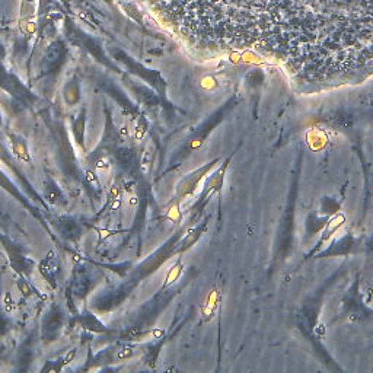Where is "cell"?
<instances>
[{
	"label": "cell",
	"instance_id": "6da1fadb",
	"mask_svg": "<svg viewBox=\"0 0 373 373\" xmlns=\"http://www.w3.org/2000/svg\"><path fill=\"white\" fill-rule=\"evenodd\" d=\"M112 56H114V59H117L118 61H121L124 63L130 71H133L134 74H137V76H140L141 79H144L146 82H149L153 88H156L159 92H165V88H166V83L165 81L161 78V74L158 73V71H153V70H149V69H146L144 66H141L140 63H137V61H134L131 59L129 54H126L122 50H112Z\"/></svg>",
	"mask_w": 373,
	"mask_h": 373
},
{
	"label": "cell",
	"instance_id": "7a4b0ae2",
	"mask_svg": "<svg viewBox=\"0 0 373 373\" xmlns=\"http://www.w3.org/2000/svg\"><path fill=\"white\" fill-rule=\"evenodd\" d=\"M219 162V159L212 161L210 163H206L204 166H200L198 169H195L194 172H190L185 178H182L181 181L178 182L177 185V197L178 198H185L188 197L190 194L195 191V188L198 187V184L202 182V180L212 171L213 166Z\"/></svg>",
	"mask_w": 373,
	"mask_h": 373
},
{
	"label": "cell",
	"instance_id": "3957f363",
	"mask_svg": "<svg viewBox=\"0 0 373 373\" xmlns=\"http://www.w3.org/2000/svg\"><path fill=\"white\" fill-rule=\"evenodd\" d=\"M0 86L23 104H31L35 100L34 95L20 83L19 79L8 73L3 67H0Z\"/></svg>",
	"mask_w": 373,
	"mask_h": 373
},
{
	"label": "cell",
	"instance_id": "277c9868",
	"mask_svg": "<svg viewBox=\"0 0 373 373\" xmlns=\"http://www.w3.org/2000/svg\"><path fill=\"white\" fill-rule=\"evenodd\" d=\"M175 246H177V238H173L171 242L166 243L165 246H162L161 250L156 252L155 255H152L147 261H144L141 264L140 267H139V270H137V279H141V277H144V276H147V274L155 271L159 265H162V262L165 261L172 252H173Z\"/></svg>",
	"mask_w": 373,
	"mask_h": 373
},
{
	"label": "cell",
	"instance_id": "5b68a950",
	"mask_svg": "<svg viewBox=\"0 0 373 373\" xmlns=\"http://www.w3.org/2000/svg\"><path fill=\"white\" fill-rule=\"evenodd\" d=\"M64 57H66V48L63 47L60 41L54 42L51 45L45 57H44V61H42V73L44 74H48V73H53V71H57L61 67V64L64 63Z\"/></svg>",
	"mask_w": 373,
	"mask_h": 373
},
{
	"label": "cell",
	"instance_id": "8992f818",
	"mask_svg": "<svg viewBox=\"0 0 373 373\" xmlns=\"http://www.w3.org/2000/svg\"><path fill=\"white\" fill-rule=\"evenodd\" d=\"M64 318H63V312L60 308L54 306L51 308L48 312L45 313L44 321H42V335L47 340H54V337L59 334V331L63 327Z\"/></svg>",
	"mask_w": 373,
	"mask_h": 373
},
{
	"label": "cell",
	"instance_id": "52a82bcc",
	"mask_svg": "<svg viewBox=\"0 0 373 373\" xmlns=\"http://www.w3.org/2000/svg\"><path fill=\"white\" fill-rule=\"evenodd\" d=\"M59 139H60V151H61V158H63V166H64V169L66 172L71 175V177H74V178H78V175H79V172H78V161H76V158H74V152H73V147H71V144L69 143V139H67V136H66V133H63L60 131V134H59Z\"/></svg>",
	"mask_w": 373,
	"mask_h": 373
},
{
	"label": "cell",
	"instance_id": "ba28073f",
	"mask_svg": "<svg viewBox=\"0 0 373 373\" xmlns=\"http://www.w3.org/2000/svg\"><path fill=\"white\" fill-rule=\"evenodd\" d=\"M0 161L3 162V163H6V165H8V166L10 168V171L13 172V173H15V175H16V177L19 178L20 184H22V185L25 187V190H27V191L30 192L31 195H32V198H34V200H37V202L42 203V198H41V197L38 195V194H37V192L32 190L31 184L27 181V178L23 177V173L20 172V169L18 168V165L15 163V161L12 159V156L9 155V152H8L6 149H5V147H3V144H0Z\"/></svg>",
	"mask_w": 373,
	"mask_h": 373
},
{
	"label": "cell",
	"instance_id": "9c48e42d",
	"mask_svg": "<svg viewBox=\"0 0 373 373\" xmlns=\"http://www.w3.org/2000/svg\"><path fill=\"white\" fill-rule=\"evenodd\" d=\"M229 161H231V158L223 162V165L219 168V171L213 173L212 178L209 180L207 185H206V188H204V191H203L202 197H200V202L198 203H203L207 197H210L213 192L219 191V190L222 188L223 178H225V171H226V168H228V165H229Z\"/></svg>",
	"mask_w": 373,
	"mask_h": 373
},
{
	"label": "cell",
	"instance_id": "30bf717a",
	"mask_svg": "<svg viewBox=\"0 0 373 373\" xmlns=\"http://www.w3.org/2000/svg\"><path fill=\"white\" fill-rule=\"evenodd\" d=\"M60 228L63 235L67 239L76 241L81 236V228H79V225L74 222L73 219H70V217H61Z\"/></svg>",
	"mask_w": 373,
	"mask_h": 373
},
{
	"label": "cell",
	"instance_id": "8fae6325",
	"mask_svg": "<svg viewBox=\"0 0 373 373\" xmlns=\"http://www.w3.org/2000/svg\"><path fill=\"white\" fill-rule=\"evenodd\" d=\"M0 187H2V188H5V190L9 192V194H12V195H13L16 200H19V202L22 203L25 207H30L31 209V204L27 202V200H25V197L20 194V191L18 190V187H16L13 182L10 181L9 178H8V177H6V175H5V173H3L2 171H0Z\"/></svg>",
	"mask_w": 373,
	"mask_h": 373
},
{
	"label": "cell",
	"instance_id": "7c38bea8",
	"mask_svg": "<svg viewBox=\"0 0 373 373\" xmlns=\"http://www.w3.org/2000/svg\"><path fill=\"white\" fill-rule=\"evenodd\" d=\"M133 91H134V93L139 96V100H140L143 104H146L147 107H155V105L159 104L158 95L153 93L151 89H147L146 86H133Z\"/></svg>",
	"mask_w": 373,
	"mask_h": 373
},
{
	"label": "cell",
	"instance_id": "4fadbf2b",
	"mask_svg": "<svg viewBox=\"0 0 373 373\" xmlns=\"http://www.w3.org/2000/svg\"><path fill=\"white\" fill-rule=\"evenodd\" d=\"M115 159L120 163L122 169H131L134 165V161H136V155L131 149H126V147L117 149L115 151Z\"/></svg>",
	"mask_w": 373,
	"mask_h": 373
},
{
	"label": "cell",
	"instance_id": "5bb4252c",
	"mask_svg": "<svg viewBox=\"0 0 373 373\" xmlns=\"http://www.w3.org/2000/svg\"><path fill=\"white\" fill-rule=\"evenodd\" d=\"M82 41H83V45H85V48L86 50L89 51L91 54H93L98 60H101L104 64H108V66H111V63L110 61L107 60V57L104 56V53H102V50L100 48V45L95 42L93 40H91V38H86L85 35H82Z\"/></svg>",
	"mask_w": 373,
	"mask_h": 373
},
{
	"label": "cell",
	"instance_id": "9a60e30c",
	"mask_svg": "<svg viewBox=\"0 0 373 373\" xmlns=\"http://www.w3.org/2000/svg\"><path fill=\"white\" fill-rule=\"evenodd\" d=\"M10 140H12V146H13V151L16 153V156L19 159H22V161H30L28 149H27V144L23 143V140L20 137H18V136H10Z\"/></svg>",
	"mask_w": 373,
	"mask_h": 373
},
{
	"label": "cell",
	"instance_id": "2e32d148",
	"mask_svg": "<svg viewBox=\"0 0 373 373\" xmlns=\"http://www.w3.org/2000/svg\"><path fill=\"white\" fill-rule=\"evenodd\" d=\"M73 133H74V140L76 143L83 147V137H85V111L81 112L79 118L73 124Z\"/></svg>",
	"mask_w": 373,
	"mask_h": 373
},
{
	"label": "cell",
	"instance_id": "e0dca14e",
	"mask_svg": "<svg viewBox=\"0 0 373 373\" xmlns=\"http://www.w3.org/2000/svg\"><path fill=\"white\" fill-rule=\"evenodd\" d=\"M64 100L69 105H74L76 102L79 101V85L78 82L73 81L70 82L66 89H64Z\"/></svg>",
	"mask_w": 373,
	"mask_h": 373
},
{
	"label": "cell",
	"instance_id": "ac0fdd59",
	"mask_svg": "<svg viewBox=\"0 0 373 373\" xmlns=\"http://www.w3.org/2000/svg\"><path fill=\"white\" fill-rule=\"evenodd\" d=\"M82 322H83V327H85V328L92 330V331H96V333H105V331H107V328H105V327H104V325H102L93 315H91V313L85 315L83 319H82Z\"/></svg>",
	"mask_w": 373,
	"mask_h": 373
},
{
	"label": "cell",
	"instance_id": "d6986e66",
	"mask_svg": "<svg viewBox=\"0 0 373 373\" xmlns=\"http://www.w3.org/2000/svg\"><path fill=\"white\" fill-rule=\"evenodd\" d=\"M44 197H45V198H47L51 204H56V203L60 202L61 192H60V190L57 188V185H56L54 182H50V184L47 185Z\"/></svg>",
	"mask_w": 373,
	"mask_h": 373
},
{
	"label": "cell",
	"instance_id": "ffe728a7",
	"mask_svg": "<svg viewBox=\"0 0 373 373\" xmlns=\"http://www.w3.org/2000/svg\"><path fill=\"white\" fill-rule=\"evenodd\" d=\"M181 268H182V265L181 264H177L171 270V272L168 274V277H166V284H169V283H173L177 279H178V276H180V272H181Z\"/></svg>",
	"mask_w": 373,
	"mask_h": 373
},
{
	"label": "cell",
	"instance_id": "44dd1931",
	"mask_svg": "<svg viewBox=\"0 0 373 373\" xmlns=\"http://www.w3.org/2000/svg\"><path fill=\"white\" fill-rule=\"evenodd\" d=\"M6 328H8V322H6V319L0 315V335L6 333Z\"/></svg>",
	"mask_w": 373,
	"mask_h": 373
},
{
	"label": "cell",
	"instance_id": "7402d4cb",
	"mask_svg": "<svg viewBox=\"0 0 373 373\" xmlns=\"http://www.w3.org/2000/svg\"><path fill=\"white\" fill-rule=\"evenodd\" d=\"M5 56H6V51H5V48H3V45L0 44V60H2Z\"/></svg>",
	"mask_w": 373,
	"mask_h": 373
},
{
	"label": "cell",
	"instance_id": "603a6c76",
	"mask_svg": "<svg viewBox=\"0 0 373 373\" xmlns=\"http://www.w3.org/2000/svg\"><path fill=\"white\" fill-rule=\"evenodd\" d=\"M0 126H2V115H0Z\"/></svg>",
	"mask_w": 373,
	"mask_h": 373
}]
</instances>
